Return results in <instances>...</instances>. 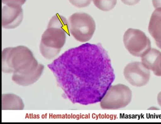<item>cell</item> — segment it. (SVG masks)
Here are the masks:
<instances>
[{
    "label": "cell",
    "instance_id": "cell-1",
    "mask_svg": "<svg viewBox=\"0 0 161 124\" xmlns=\"http://www.w3.org/2000/svg\"><path fill=\"white\" fill-rule=\"evenodd\" d=\"M48 67L69 99L82 105L100 102L115 79L110 56L100 44L69 49Z\"/></svg>",
    "mask_w": 161,
    "mask_h": 124
},
{
    "label": "cell",
    "instance_id": "cell-2",
    "mask_svg": "<svg viewBox=\"0 0 161 124\" xmlns=\"http://www.w3.org/2000/svg\"><path fill=\"white\" fill-rule=\"evenodd\" d=\"M31 51L24 46L5 48L2 51V71L27 75L39 65Z\"/></svg>",
    "mask_w": 161,
    "mask_h": 124
},
{
    "label": "cell",
    "instance_id": "cell-3",
    "mask_svg": "<svg viewBox=\"0 0 161 124\" xmlns=\"http://www.w3.org/2000/svg\"><path fill=\"white\" fill-rule=\"evenodd\" d=\"M96 27L95 20L87 13H75L69 19V33L80 42H86L91 39Z\"/></svg>",
    "mask_w": 161,
    "mask_h": 124
},
{
    "label": "cell",
    "instance_id": "cell-4",
    "mask_svg": "<svg viewBox=\"0 0 161 124\" xmlns=\"http://www.w3.org/2000/svg\"><path fill=\"white\" fill-rule=\"evenodd\" d=\"M132 98V92L130 87L123 84H118L109 87L100 103L103 110H118L128 106Z\"/></svg>",
    "mask_w": 161,
    "mask_h": 124
},
{
    "label": "cell",
    "instance_id": "cell-5",
    "mask_svg": "<svg viewBox=\"0 0 161 124\" xmlns=\"http://www.w3.org/2000/svg\"><path fill=\"white\" fill-rule=\"evenodd\" d=\"M123 42L128 52L136 57L141 58L152 49L149 39L139 29H128L124 33Z\"/></svg>",
    "mask_w": 161,
    "mask_h": 124
},
{
    "label": "cell",
    "instance_id": "cell-6",
    "mask_svg": "<svg viewBox=\"0 0 161 124\" xmlns=\"http://www.w3.org/2000/svg\"><path fill=\"white\" fill-rule=\"evenodd\" d=\"M123 75L130 84L136 87H141L148 83L150 79V70L142 62H131L124 68Z\"/></svg>",
    "mask_w": 161,
    "mask_h": 124
},
{
    "label": "cell",
    "instance_id": "cell-7",
    "mask_svg": "<svg viewBox=\"0 0 161 124\" xmlns=\"http://www.w3.org/2000/svg\"><path fill=\"white\" fill-rule=\"evenodd\" d=\"M23 13L21 6L5 5L2 8V27L11 29L17 27L23 20Z\"/></svg>",
    "mask_w": 161,
    "mask_h": 124
},
{
    "label": "cell",
    "instance_id": "cell-8",
    "mask_svg": "<svg viewBox=\"0 0 161 124\" xmlns=\"http://www.w3.org/2000/svg\"><path fill=\"white\" fill-rule=\"evenodd\" d=\"M67 34L61 28L47 27L42 35L41 42L47 47L61 49L65 43Z\"/></svg>",
    "mask_w": 161,
    "mask_h": 124
},
{
    "label": "cell",
    "instance_id": "cell-9",
    "mask_svg": "<svg viewBox=\"0 0 161 124\" xmlns=\"http://www.w3.org/2000/svg\"><path fill=\"white\" fill-rule=\"evenodd\" d=\"M141 62L154 75L161 77V52L155 49H151L143 57Z\"/></svg>",
    "mask_w": 161,
    "mask_h": 124
},
{
    "label": "cell",
    "instance_id": "cell-10",
    "mask_svg": "<svg viewBox=\"0 0 161 124\" xmlns=\"http://www.w3.org/2000/svg\"><path fill=\"white\" fill-rule=\"evenodd\" d=\"M148 30L155 40L156 46L161 49V8H156L153 12Z\"/></svg>",
    "mask_w": 161,
    "mask_h": 124
},
{
    "label": "cell",
    "instance_id": "cell-11",
    "mask_svg": "<svg viewBox=\"0 0 161 124\" xmlns=\"http://www.w3.org/2000/svg\"><path fill=\"white\" fill-rule=\"evenodd\" d=\"M44 65L39 64L38 67L32 73L27 75L13 73L12 80L17 84L21 86H29L36 82L42 76L44 70Z\"/></svg>",
    "mask_w": 161,
    "mask_h": 124
},
{
    "label": "cell",
    "instance_id": "cell-12",
    "mask_svg": "<svg viewBox=\"0 0 161 124\" xmlns=\"http://www.w3.org/2000/svg\"><path fill=\"white\" fill-rule=\"evenodd\" d=\"M24 104L22 99L14 94H3L2 109L3 110H22Z\"/></svg>",
    "mask_w": 161,
    "mask_h": 124
},
{
    "label": "cell",
    "instance_id": "cell-13",
    "mask_svg": "<svg viewBox=\"0 0 161 124\" xmlns=\"http://www.w3.org/2000/svg\"><path fill=\"white\" fill-rule=\"evenodd\" d=\"M53 27L61 28L64 29L69 34V22L65 18L59 15L56 14L52 18L49 22L48 27Z\"/></svg>",
    "mask_w": 161,
    "mask_h": 124
},
{
    "label": "cell",
    "instance_id": "cell-14",
    "mask_svg": "<svg viewBox=\"0 0 161 124\" xmlns=\"http://www.w3.org/2000/svg\"><path fill=\"white\" fill-rule=\"evenodd\" d=\"M39 49L42 56L47 60H51L55 58L61 51L60 49H54L47 47L41 42H40Z\"/></svg>",
    "mask_w": 161,
    "mask_h": 124
},
{
    "label": "cell",
    "instance_id": "cell-15",
    "mask_svg": "<svg viewBox=\"0 0 161 124\" xmlns=\"http://www.w3.org/2000/svg\"><path fill=\"white\" fill-rule=\"evenodd\" d=\"M95 5L102 11H108L114 8L117 0H93Z\"/></svg>",
    "mask_w": 161,
    "mask_h": 124
},
{
    "label": "cell",
    "instance_id": "cell-16",
    "mask_svg": "<svg viewBox=\"0 0 161 124\" xmlns=\"http://www.w3.org/2000/svg\"><path fill=\"white\" fill-rule=\"evenodd\" d=\"M69 2L77 8L86 7L91 3L92 0H69Z\"/></svg>",
    "mask_w": 161,
    "mask_h": 124
},
{
    "label": "cell",
    "instance_id": "cell-17",
    "mask_svg": "<svg viewBox=\"0 0 161 124\" xmlns=\"http://www.w3.org/2000/svg\"><path fill=\"white\" fill-rule=\"evenodd\" d=\"M26 0H2L3 3L5 5H19L22 6L26 2Z\"/></svg>",
    "mask_w": 161,
    "mask_h": 124
},
{
    "label": "cell",
    "instance_id": "cell-18",
    "mask_svg": "<svg viewBox=\"0 0 161 124\" xmlns=\"http://www.w3.org/2000/svg\"><path fill=\"white\" fill-rule=\"evenodd\" d=\"M123 3L128 5H134L139 3L140 0H121Z\"/></svg>",
    "mask_w": 161,
    "mask_h": 124
},
{
    "label": "cell",
    "instance_id": "cell-19",
    "mask_svg": "<svg viewBox=\"0 0 161 124\" xmlns=\"http://www.w3.org/2000/svg\"><path fill=\"white\" fill-rule=\"evenodd\" d=\"M152 3L155 8H161V0H152Z\"/></svg>",
    "mask_w": 161,
    "mask_h": 124
},
{
    "label": "cell",
    "instance_id": "cell-20",
    "mask_svg": "<svg viewBox=\"0 0 161 124\" xmlns=\"http://www.w3.org/2000/svg\"><path fill=\"white\" fill-rule=\"evenodd\" d=\"M157 101L159 106L161 107V91L159 92V94L157 95Z\"/></svg>",
    "mask_w": 161,
    "mask_h": 124
}]
</instances>
